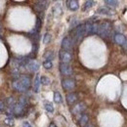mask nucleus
<instances>
[{
	"label": "nucleus",
	"instance_id": "nucleus-1",
	"mask_svg": "<svg viewBox=\"0 0 127 127\" xmlns=\"http://www.w3.org/2000/svg\"><path fill=\"white\" fill-rule=\"evenodd\" d=\"M72 39L74 41H80L86 34V29H85V25H79L77 26L73 31H72Z\"/></svg>",
	"mask_w": 127,
	"mask_h": 127
},
{
	"label": "nucleus",
	"instance_id": "nucleus-2",
	"mask_svg": "<svg viewBox=\"0 0 127 127\" xmlns=\"http://www.w3.org/2000/svg\"><path fill=\"white\" fill-rule=\"evenodd\" d=\"M111 32V24L110 22H103L99 26V32L98 34L101 37H107L110 35Z\"/></svg>",
	"mask_w": 127,
	"mask_h": 127
},
{
	"label": "nucleus",
	"instance_id": "nucleus-3",
	"mask_svg": "<svg viewBox=\"0 0 127 127\" xmlns=\"http://www.w3.org/2000/svg\"><path fill=\"white\" fill-rule=\"evenodd\" d=\"M60 59L62 61V63L68 64L71 62L72 60V55L68 52V51H64V50H61L60 51Z\"/></svg>",
	"mask_w": 127,
	"mask_h": 127
},
{
	"label": "nucleus",
	"instance_id": "nucleus-4",
	"mask_svg": "<svg viewBox=\"0 0 127 127\" xmlns=\"http://www.w3.org/2000/svg\"><path fill=\"white\" fill-rule=\"evenodd\" d=\"M62 86L64 90H71L75 87V81L71 78H65L62 80Z\"/></svg>",
	"mask_w": 127,
	"mask_h": 127
},
{
	"label": "nucleus",
	"instance_id": "nucleus-5",
	"mask_svg": "<svg viewBox=\"0 0 127 127\" xmlns=\"http://www.w3.org/2000/svg\"><path fill=\"white\" fill-rule=\"evenodd\" d=\"M60 71L64 75H70L72 73V68L68 64L61 63L60 64Z\"/></svg>",
	"mask_w": 127,
	"mask_h": 127
},
{
	"label": "nucleus",
	"instance_id": "nucleus-6",
	"mask_svg": "<svg viewBox=\"0 0 127 127\" xmlns=\"http://www.w3.org/2000/svg\"><path fill=\"white\" fill-rule=\"evenodd\" d=\"M97 13L101 14V15H108V16H113L115 14V11L111 9L110 7H107V6H103V7H100L98 10H97Z\"/></svg>",
	"mask_w": 127,
	"mask_h": 127
},
{
	"label": "nucleus",
	"instance_id": "nucleus-7",
	"mask_svg": "<svg viewBox=\"0 0 127 127\" xmlns=\"http://www.w3.org/2000/svg\"><path fill=\"white\" fill-rule=\"evenodd\" d=\"M62 48L64 51H69L72 48V41L69 37H64L62 40Z\"/></svg>",
	"mask_w": 127,
	"mask_h": 127
},
{
	"label": "nucleus",
	"instance_id": "nucleus-8",
	"mask_svg": "<svg viewBox=\"0 0 127 127\" xmlns=\"http://www.w3.org/2000/svg\"><path fill=\"white\" fill-rule=\"evenodd\" d=\"M85 109H86V105H85L83 102H80V103L76 104V105L72 108L71 112H72L73 114H78V113H80V112H82Z\"/></svg>",
	"mask_w": 127,
	"mask_h": 127
},
{
	"label": "nucleus",
	"instance_id": "nucleus-9",
	"mask_svg": "<svg viewBox=\"0 0 127 127\" xmlns=\"http://www.w3.org/2000/svg\"><path fill=\"white\" fill-rule=\"evenodd\" d=\"M113 40H114V42H115L116 44H118V45H124V44H125V41H126V38H125V36H124L123 34H121V33H116V34H114V36H113Z\"/></svg>",
	"mask_w": 127,
	"mask_h": 127
},
{
	"label": "nucleus",
	"instance_id": "nucleus-10",
	"mask_svg": "<svg viewBox=\"0 0 127 127\" xmlns=\"http://www.w3.org/2000/svg\"><path fill=\"white\" fill-rule=\"evenodd\" d=\"M27 68L30 71H32V72H35L39 68V64L37 63L36 61H34V60H31V62L28 64V65H27Z\"/></svg>",
	"mask_w": 127,
	"mask_h": 127
},
{
	"label": "nucleus",
	"instance_id": "nucleus-11",
	"mask_svg": "<svg viewBox=\"0 0 127 127\" xmlns=\"http://www.w3.org/2000/svg\"><path fill=\"white\" fill-rule=\"evenodd\" d=\"M66 6L71 11H76L79 8V3L76 0H68L66 1Z\"/></svg>",
	"mask_w": 127,
	"mask_h": 127
},
{
	"label": "nucleus",
	"instance_id": "nucleus-12",
	"mask_svg": "<svg viewBox=\"0 0 127 127\" xmlns=\"http://www.w3.org/2000/svg\"><path fill=\"white\" fill-rule=\"evenodd\" d=\"M18 79L20 80V82L27 88V89H29L30 87H31V85H32V80L30 77H28V76H26V75H22V76H20Z\"/></svg>",
	"mask_w": 127,
	"mask_h": 127
},
{
	"label": "nucleus",
	"instance_id": "nucleus-13",
	"mask_svg": "<svg viewBox=\"0 0 127 127\" xmlns=\"http://www.w3.org/2000/svg\"><path fill=\"white\" fill-rule=\"evenodd\" d=\"M13 87L16 89L17 91H19V92H26L28 89L20 82V80L19 79H16L14 81V83H13Z\"/></svg>",
	"mask_w": 127,
	"mask_h": 127
},
{
	"label": "nucleus",
	"instance_id": "nucleus-14",
	"mask_svg": "<svg viewBox=\"0 0 127 127\" xmlns=\"http://www.w3.org/2000/svg\"><path fill=\"white\" fill-rule=\"evenodd\" d=\"M47 1H38L35 3V9L39 12H42L47 8Z\"/></svg>",
	"mask_w": 127,
	"mask_h": 127
},
{
	"label": "nucleus",
	"instance_id": "nucleus-15",
	"mask_svg": "<svg viewBox=\"0 0 127 127\" xmlns=\"http://www.w3.org/2000/svg\"><path fill=\"white\" fill-rule=\"evenodd\" d=\"M77 99H78V96L75 93H69V94L66 95V102L68 104H70V105L74 104L77 101Z\"/></svg>",
	"mask_w": 127,
	"mask_h": 127
},
{
	"label": "nucleus",
	"instance_id": "nucleus-16",
	"mask_svg": "<svg viewBox=\"0 0 127 127\" xmlns=\"http://www.w3.org/2000/svg\"><path fill=\"white\" fill-rule=\"evenodd\" d=\"M40 77L39 75H36L35 78H34V82H33V91L35 93H38L39 92V87H40Z\"/></svg>",
	"mask_w": 127,
	"mask_h": 127
},
{
	"label": "nucleus",
	"instance_id": "nucleus-17",
	"mask_svg": "<svg viewBox=\"0 0 127 127\" xmlns=\"http://www.w3.org/2000/svg\"><path fill=\"white\" fill-rule=\"evenodd\" d=\"M88 122H89V116L87 114H82L79 119V125L81 127H85Z\"/></svg>",
	"mask_w": 127,
	"mask_h": 127
},
{
	"label": "nucleus",
	"instance_id": "nucleus-18",
	"mask_svg": "<svg viewBox=\"0 0 127 127\" xmlns=\"http://www.w3.org/2000/svg\"><path fill=\"white\" fill-rule=\"evenodd\" d=\"M54 101H55L57 104H61V103L63 102L62 95L60 94V92H55V93H54Z\"/></svg>",
	"mask_w": 127,
	"mask_h": 127
},
{
	"label": "nucleus",
	"instance_id": "nucleus-19",
	"mask_svg": "<svg viewBox=\"0 0 127 127\" xmlns=\"http://www.w3.org/2000/svg\"><path fill=\"white\" fill-rule=\"evenodd\" d=\"M44 109L48 111V112H54V107L51 103L49 102H45L44 103Z\"/></svg>",
	"mask_w": 127,
	"mask_h": 127
},
{
	"label": "nucleus",
	"instance_id": "nucleus-20",
	"mask_svg": "<svg viewBox=\"0 0 127 127\" xmlns=\"http://www.w3.org/2000/svg\"><path fill=\"white\" fill-rule=\"evenodd\" d=\"M4 123L7 125V126H14L15 125V121H14V119L12 118V117H7V118H5L4 119Z\"/></svg>",
	"mask_w": 127,
	"mask_h": 127
},
{
	"label": "nucleus",
	"instance_id": "nucleus-21",
	"mask_svg": "<svg viewBox=\"0 0 127 127\" xmlns=\"http://www.w3.org/2000/svg\"><path fill=\"white\" fill-rule=\"evenodd\" d=\"M105 4L108 5V6H111V7H117L118 6V1H116V0H106Z\"/></svg>",
	"mask_w": 127,
	"mask_h": 127
},
{
	"label": "nucleus",
	"instance_id": "nucleus-22",
	"mask_svg": "<svg viewBox=\"0 0 127 127\" xmlns=\"http://www.w3.org/2000/svg\"><path fill=\"white\" fill-rule=\"evenodd\" d=\"M40 83H41L42 85L47 86V85H50V84H51V80H50V78L46 77V76H42V77H40Z\"/></svg>",
	"mask_w": 127,
	"mask_h": 127
},
{
	"label": "nucleus",
	"instance_id": "nucleus-23",
	"mask_svg": "<svg viewBox=\"0 0 127 127\" xmlns=\"http://www.w3.org/2000/svg\"><path fill=\"white\" fill-rule=\"evenodd\" d=\"M94 1H91V0H89V1H86L85 3H84V6H83V10L84 11H86V10H88V9H90L93 5H94Z\"/></svg>",
	"mask_w": 127,
	"mask_h": 127
},
{
	"label": "nucleus",
	"instance_id": "nucleus-24",
	"mask_svg": "<svg viewBox=\"0 0 127 127\" xmlns=\"http://www.w3.org/2000/svg\"><path fill=\"white\" fill-rule=\"evenodd\" d=\"M6 103L10 106V108H11V107H14V106L17 104L16 100H15L13 97H9V98H7V99H6Z\"/></svg>",
	"mask_w": 127,
	"mask_h": 127
},
{
	"label": "nucleus",
	"instance_id": "nucleus-25",
	"mask_svg": "<svg viewBox=\"0 0 127 127\" xmlns=\"http://www.w3.org/2000/svg\"><path fill=\"white\" fill-rule=\"evenodd\" d=\"M44 58L46 59V61H51V60H53V58H54V52H53V51H48L47 53H45Z\"/></svg>",
	"mask_w": 127,
	"mask_h": 127
},
{
	"label": "nucleus",
	"instance_id": "nucleus-26",
	"mask_svg": "<svg viewBox=\"0 0 127 127\" xmlns=\"http://www.w3.org/2000/svg\"><path fill=\"white\" fill-rule=\"evenodd\" d=\"M43 66H44V68H46V69L52 68V67H53V63H52V61H44V62H43Z\"/></svg>",
	"mask_w": 127,
	"mask_h": 127
},
{
	"label": "nucleus",
	"instance_id": "nucleus-27",
	"mask_svg": "<svg viewBox=\"0 0 127 127\" xmlns=\"http://www.w3.org/2000/svg\"><path fill=\"white\" fill-rule=\"evenodd\" d=\"M50 41H51V34L47 32V33L44 34V37H43V43H44V44H48Z\"/></svg>",
	"mask_w": 127,
	"mask_h": 127
},
{
	"label": "nucleus",
	"instance_id": "nucleus-28",
	"mask_svg": "<svg viewBox=\"0 0 127 127\" xmlns=\"http://www.w3.org/2000/svg\"><path fill=\"white\" fill-rule=\"evenodd\" d=\"M40 28H41V21H40L39 18H37V20H36V26H35V29H34L33 32H38L39 30H40Z\"/></svg>",
	"mask_w": 127,
	"mask_h": 127
},
{
	"label": "nucleus",
	"instance_id": "nucleus-29",
	"mask_svg": "<svg viewBox=\"0 0 127 127\" xmlns=\"http://www.w3.org/2000/svg\"><path fill=\"white\" fill-rule=\"evenodd\" d=\"M4 109H5V104L2 101H0V111H3Z\"/></svg>",
	"mask_w": 127,
	"mask_h": 127
},
{
	"label": "nucleus",
	"instance_id": "nucleus-30",
	"mask_svg": "<svg viewBox=\"0 0 127 127\" xmlns=\"http://www.w3.org/2000/svg\"><path fill=\"white\" fill-rule=\"evenodd\" d=\"M23 127H32V126L28 122V121H25V122L23 123Z\"/></svg>",
	"mask_w": 127,
	"mask_h": 127
},
{
	"label": "nucleus",
	"instance_id": "nucleus-31",
	"mask_svg": "<svg viewBox=\"0 0 127 127\" xmlns=\"http://www.w3.org/2000/svg\"><path fill=\"white\" fill-rule=\"evenodd\" d=\"M49 127H57V125H56L54 122H51V123L49 124Z\"/></svg>",
	"mask_w": 127,
	"mask_h": 127
},
{
	"label": "nucleus",
	"instance_id": "nucleus-32",
	"mask_svg": "<svg viewBox=\"0 0 127 127\" xmlns=\"http://www.w3.org/2000/svg\"><path fill=\"white\" fill-rule=\"evenodd\" d=\"M124 46H125V48L127 49V38H126V41H125V44H124Z\"/></svg>",
	"mask_w": 127,
	"mask_h": 127
},
{
	"label": "nucleus",
	"instance_id": "nucleus-33",
	"mask_svg": "<svg viewBox=\"0 0 127 127\" xmlns=\"http://www.w3.org/2000/svg\"><path fill=\"white\" fill-rule=\"evenodd\" d=\"M87 127H94V126H93V125H88Z\"/></svg>",
	"mask_w": 127,
	"mask_h": 127
},
{
	"label": "nucleus",
	"instance_id": "nucleus-34",
	"mask_svg": "<svg viewBox=\"0 0 127 127\" xmlns=\"http://www.w3.org/2000/svg\"><path fill=\"white\" fill-rule=\"evenodd\" d=\"M0 32H1V26H0Z\"/></svg>",
	"mask_w": 127,
	"mask_h": 127
}]
</instances>
